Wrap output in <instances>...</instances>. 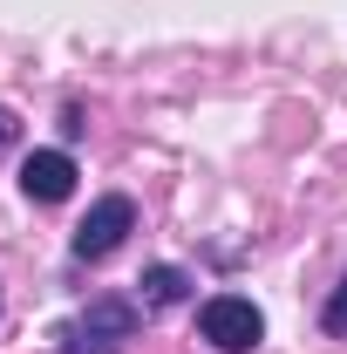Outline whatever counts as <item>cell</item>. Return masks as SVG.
<instances>
[{"instance_id": "6da1fadb", "label": "cell", "mask_w": 347, "mask_h": 354, "mask_svg": "<svg viewBox=\"0 0 347 354\" xmlns=\"http://www.w3.org/2000/svg\"><path fill=\"white\" fill-rule=\"evenodd\" d=\"M136 320H143V313H136L130 300L102 293V300H88L75 320H62L55 341H62V354H123L136 341Z\"/></svg>"}, {"instance_id": "7a4b0ae2", "label": "cell", "mask_w": 347, "mask_h": 354, "mask_svg": "<svg viewBox=\"0 0 347 354\" xmlns=\"http://www.w3.org/2000/svg\"><path fill=\"white\" fill-rule=\"evenodd\" d=\"M198 334H205L218 354H252L265 341V313L252 307L245 293H218V300L198 307Z\"/></svg>"}, {"instance_id": "3957f363", "label": "cell", "mask_w": 347, "mask_h": 354, "mask_svg": "<svg viewBox=\"0 0 347 354\" xmlns=\"http://www.w3.org/2000/svg\"><path fill=\"white\" fill-rule=\"evenodd\" d=\"M130 232H136V205L130 198H95L88 218L75 225V259H109Z\"/></svg>"}, {"instance_id": "277c9868", "label": "cell", "mask_w": 347, "mask_h": 354, "mask_svg": "<svg viewBox=\"0 0 347 354\" xmlns=\"http://www.w3.org/2000/svg\"><path fill=\"white\" fill-rule=\"evenodd\" d=\"M21 191H28L35 205H62V198L75 191V157H68V150H35V157L21 164Z\"/></svg>"}, {"instance_id": "5b68a950", "label": "cell", "mask_w": 347, "mask_h": 354, "mask_svg": "<svg viewBox=\"0 0 347 354\" xmlns=\"http://www.w3.org/2000/svg\"><path fill=\"white\" fill-rule=\"evenodd\" d=\"M136 286H143V307H177V300H191V272H184V266H150Z\"/></svg>"}, {"instance_id": "8992f818", "label": "cell", "mask_w": 347, "mask_h": 354, "mask_svg": "<svg viewBox=\"0 0 347 354\" xmlns=\"http://www.w3.org/2000/svg\"><path fill=\"white\" fill-rule=\"evenodd\" d=\"M320 320H327V334H341V341H347V279L334 286V300H327V313H320Z\"/></svg>"}]
</instances>
